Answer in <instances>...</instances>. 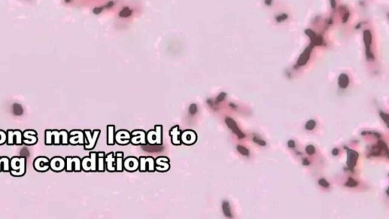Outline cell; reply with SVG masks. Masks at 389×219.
<instances>
[{
	"label": "cell",
	"instance_id": "1",
	"mask_svg": "<svg viewBox=\"0 0 389 219\" xmlns=\"http://www.w3.org/2000/svg\"><path fill=\"white\" fill-rule=\"evenodd\" d=\"M69 134L66 130L45 131V144L46 145H66L69 144Z\"/></svg>",
	"mask_w": 389,
	"mask_h": 219
},
{
	"label": "cell",
	"instance_id": "2",
	"mask_svg": "<svg viewBox=\"0 0 389 219\" xmlns=\"http://www.w3.org/2000/svg\"><path fill=\"white\" fill-rule=\"evenodd\" d=\"M10 173L14 176H22L26 173V158L14 157L10 160Z\"/></svg>",
	"mask_w": 389,
	"mask_h": 219
},
{
	"label": "cell",
	"instance_id": "3",
	"mask_svg": "<svg viewBox=\"0 0 389 219\" xmlns=\"http://www.w3.org/2000/svg\"><path fill=\"white\" fill-rule=\"evenodd\" d=\"M7 141L8 145H23V136L22 132L20 130H9L7 131Z\"/></svg>",
	"mask_w": 389,
	"mask_h": 219
},
{
	"label": "cell",
	"instance_id": "4",
	"mask_svg": "<svg viewBox=\"0 0 389 219\" xmlns=\"http://www.w3.org/2000/svg\"><path fill=\"white\" fill-rule=\"evenodd\" d=\"M81 168V161L79 158L78 157H67L66 158V171H80Z\"/></svg>",
	"mask_w": 389,
	"mask_h": 219
},
{
	"label": "cell",
	"instance_id": "5",
	"mask_svg": "<svg viewBox=\"0 0 389 219\" xmlns=\"http://www.w3.org/2000/svg\"><path fill=\"white\" fill-rule=\"evenodd\" d=\"M34 167L40 172L47 171L50 169V160L46 157H39L34 161Z\"/></svg>",
	"mask_w": 389,
	"mask_h": 219
},
{
	"label": "cell",
	"instance_id": "6",
	"mask_svg": "<svg viewBox=\"0 0 389 219\" xmlns=\"http://www.w3.org/2000/svg\"><path fill=\"white\" fill-rule=\"evenodd\" d=\"M23 143L27 145H34L38 142L37 132L33 129H27L22 132Z\"/></svg>",
	"mask_w": 389,
	"mask_h": 219
},
{
	"label": "cell",
	"instance_id": "7",
	"mask_svg": "<svg viewBox=\"0 0 389 219\" xmlns=\"http://www.w3.org/2000/svg\"><path fill=\"white\" fill-rule=\"evenodd\" d=\"M66 167V160L60 157H54L50 160V169L56 172L63 170Z\"/></svg>",
	"mask_w": 389,
	"mask_h": 219
},
{
	"label": "cell",
	"instance_id": "8",
	"mask_svg": "<svg viewBox=\"0 0 389 219\" xmlns=\"http://www.w3.org/2000/svg\"><path fill=\"white\" fill-rule=\"evenodd\" d=\"M69 143L72 145L76 144H84V135L81 131L73 130L69 133Z\"/></svg>",
	"mask_w": 389,
	"mask_h": 219
},
{
	"label": "cell",
	"instance_id": "9",
	"mask_svg": "<svg viewBox=\"0 0 389 219\" xmlns=\"http://www.w3.org/2000/svg\"><path fill=\"white\" fill-rule=\"evenodd\" d=\"M95 157L96 155L94 153L91 154V158H84L81 161V167L84 170H94L95 169Z\"/></svg>",
	"mask_w": 389,
	"mask_h": 219
},
{
	"label": "cell",
	"instance_id": "10",
	"mask_svg": "<svg viewBox=\"0 0 389 219\" xmlns=\"http://www.w3.org/2000/svg\"><path fill=\"white\" fill-rule=\"evenodd\" d=\"M225 122H226L227 125L228 126V127H229V128L231 130H232L233 132H234V133L236 134V135H237V136L239 137V138H244L245 135L243 133H242V132H241L240 130H239V128H238V126H237V125H236V123H235V121L233 120H232L231 118H227L226 120H225Z\"/></svg>",
	"mask_w": 389,
	"mask_h": 219
},
{
	"label": "cell",
	"instance_id": "11",
	"mask_svg": "<svg viewBox=\"0 0 389 219\" xmlns=\"http://www.w3.org/2000/svg\"><path fill=\"white\" fill-rule=\"evenodd\" d=\"M348 152V159H347V165L350 168H353L356 165V161H357L358 154L356 152L353 150L347 149Z\"/></svg>",
	"mask_w": 389,
	"mask_h": 219
},
{
	"label": "cell",
	"instance_id": "12",
	"mask_svg": "<svg viewBox=\"0 0 389 219\" xmlns=\"http://www.w3.org/2000/svg\"><path fill=\"white\" fill-rule=\"evenodd\" d=\"M0 171H10V159L8 157H0Z\"/></svg>",
	"mask_w": 389,
	"mask_h": 219
},
{
	"label": "cell",
	"instance_id": "13",
	"mask_svg": "<svg viewBox=\"0 0 389 219\" xmlns=\"http://www.w3.org/2000/svg\"><path fill=\"white\" fill-rule=\"evenodd\" d=\"M222 209L227 217H229V218L232 217V214H231V212H230V205L228 202L224 201V203H223Z\"/></svg>",
	"mask_w": 389,
	"mask_h": 219
},
{
	"label": "cell",
	"instance_id": "14",
	"mask_svg": "<svg viewBox=\"0 0 389 219\" xmlns=\"http://www.w3.org/2000/svg\"><path fill=\"white\" fill-rule=\"evenodd\" d=\"M7 133L3 130H0V145L6 143Z\"/></svg>",
	"mask_w": 389,
	"mask_h": 219
},
{
	"label": "cell",
	"instance_id": "15",
	"mask_svg": "<svg viewBox=\"0 0 389 219\" xmlns=\"http://www.w3.org/2000/svg\"><path fill=\"white\" fill-rule=\"evenodd\" d=\"M189 114H191L192 116L196 114V113L198 112V107H197L196 104H191L189 107Z\"/></svg>",
	"mask_w": 389,
	"mask_h": 219
},
{
	"label": "cell",
	"instance_id": "16",
	"mask_svg": "<svg viewBox=\"0 0 389 219\" xmlns=\"http://www.w3.org/2000/svg\"><path fill=\"white\" fill-rule=\"evenodd\" d=\"M237 150L240 152V154L243 155H249V152L247 148H245V147L242 146V145H238L237 146Z\"/></svg>",
	"mask_w": 389,
	"mask_h": 219
},
{
	"label": "cell",
	"instance_id": "17",
	"mask_svg": "<svg viewBox=\"0 0 389 219\" xmlns=\"http://www.w3.org/2000/svg\"><path fill=\"white\" fill-rule=\"evenodd\" d=\"M131 161H132V162H129V161H128V160L126 161V162H125V167H127L130 166L131 167V168H130L131 170L135 169V168H136L138 167V165L136 166V165H135V164H138V162L136 163V161H135V163H133V162H132V161H133V158H131Z\"/></svg>",
	"mask_w": 389,
	"mask_h": 219
},
{
	"label": "cell",
	"instance_id": "18",
	"mask_svg": "<svg viewBox=\"0 0 389 219\" xmlns=\"http://www.w3.org/2000/svg\"><path fill=\"white\" fill-rule=\"evenodd\" d=\"M315 122L314 120H309L308 123H307L306 125V129H308V130H312V129H313L315 128Z\"/></svg>",
	"mask_w": 389,
	"mask_h": 219
},
{
	"label": "cell",
	"instance_id": "19",
	"mask_svg": "<svg viewBox=\"0 0 389 219\" xmlns=\"http://www.w3.org/2000/svg\"><path fill=\"white\" fill-rule=\"evenodd\" d=\"M357 185V183L356 181H354V180H353L352 178H350L349 180H348L347 183H346V186H350V187H353V186H356Z\"/></svg>",
	"mask_w": 389,
	"mask_h": 219
},
{
	"label": "cell",
	"instance_id": "20",
	"mask_svg": "<svg viewBox=\"0 0 389 219\" xmlns=\"http://www.w3.org/2000/svg\"><path fill=\"white\" fill-rule=\"evenodd\" d=\"M306 152L309 155H312L315 152V148H314L312 145H309V146L306 147Z\"/></svg>",
	"mask_w": 389,
	"mask_h": 219
},
{
	"label": "cell",
	"instance_id": "21",
	"mask_svg": "<svg viewBox=\"0 0 389 219\" xmlns=\"http://www.w3.org/2000/svg\"><path fill=\"white\" fill-rule=\"evenodd\" d=\"M130 14H131L130 11H129L128 8H125V9H124L122 12H120V16L126 17V16H129Z\"/></svg>",
	"mask_w": 389,
	"mask_h": 219
},
{
	"label": "cell",
	"instance_id": "22",
	"mask_svg": "<svg viewBox=\"0 0 389 219\" xmlns=\"http://www.w3.org/2000/svg\"><path fill=\"white\" fill-rule=\"evenodd\" d=\"M318 183H319V184L321 185V186H323V187H328V186H329V183H328L326 180H324V179H321V180H319Z\"/></svg>",
	"mask_w": 389,
	"mask_h": 219
},
{
	"label": "cell",
	"instance_id": "23",
	"mask_svg": "<svg viewBox=\"0 0 389 219\" xmlns=\"http://www.w3.org/2000/svg\"><path fill=\"white\" fill-rule=\"evenodd\" d=\"M225 97H226V94H224V93H221V94H220V95L217 97L216 102L217 103L221 102V101H222L225 98Z\"/></svg>",
	"mask_w": 389,
	"mask_h": 219
},
{
	"label": "cell",
	"instance_id": "24",
	"mask_svg": "<svg viewBox=\"0 0 389 219\" xmlns=\"http://www.w3.org/2000/svg\"><path fill=\"white\" fill-rule=\"evenodd\" d=\"M253 140H254V142H256V143L259 144V145H266L265 142H264V141H263V140H261V139H259V138H253Z\"/></svg>",
	"mask_w": 389,
	"mask_h": 219
},
{
	"label": "cell",
	"instance_id": "25",
	"mask_svg": "<svg viewBox=\"0 0 389 219\" xmlns=\"http://www.w3.org/2000/svg\"><path fill=\"white\" fill-rule=\"evenodd\" d=\"M380 115H381V117H382V119H384V120L385 121V123H388V116L387 114H383V113H381Z\"/></svg>",
	"mask_w": 389,
	"mask_h": 219
},
{
	"label": "cell",
	"instance_id": "26",
	"mask_svg": "<svg viewBox=\"0 0 389 219\" xmlns=\"http://www.w3.org/2000/svg\"><path fill=\"white\" fill-rule=\"evenodd\" d=\"M288 146L290 147V148H294V147L295 146V142H294V141H293V140L289 141V142H288Z\"/></svg>",
	"mask_w": 389,
	"mask_h": 219
},
{
	"label": "cell",
	"instance_id": "27",
	"mask_svg": "<svg viewBox=\"0 0 389 219\" xmlns=\"http://www.w3.org/2000/svg\"><path fill=\"white\" fill-rule=\"evenodd\" d=\"M332 154H333L334 155H338V149H337V148H335V149L333 150V152H332Z\"/></svg>",
	"mask_w": 389,
	"mask_h": 219
},
{
	"label": "cell",
	"instance_id": "28",
	"mask_svg": "<svg viewBox=\"0 0 389 219\" xmlns=\"http://www.w3.org/2000/svg\"><path fill=\"white\" fill-rule=\"evenodd\" d=\"M101 8H95V9L94 10V12H95V13H97V14L99 13V12H101Z\"/></svg>",
	"mask_w": 389,
	"mask_h": 219
},
{
	"label": "cell",
	"instance_id": "29",
	"mask_svg": "<svg viewBox=\"0 0 389 219\" xmlns=\"http://www.w3.org/2000/svg\"><path fill=\"white\" fill-rule=\"evenodd\" d=\"M303 164H306V165H308V164H309V162L308 161V160H307V159H304Z\"/></svg>",
	"mask_w": 389,
	"mask_h": 219
},
{
	"label": "cell",
	"instance_id": "30",
	"mask_svg": "<svg viewBox=\"0 0 389 219\" xmlns=\"http://www.w3.org/2000/svg\"><path fill=\"white\" fill-rule=\"evenodd\" d=\"M65 1H66V2H67V3H68V2H69L70 1H71V0H65Z\"/></svg>",
	"mask_w": 389,
	"mask_h": 219
}]
</instances>
